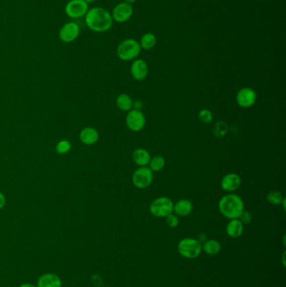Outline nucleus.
<instances>
[{
	"label": "nucleus",
	"mask_w": 286,
	"mask_h": 287,
	"mask_svg": "<svg viewBox=\"0 0 286 287\" xmlns=\"http://www.w3.org/2000/svg\"><path fill=\"white\" fill-rule=\"evenodd\" d=\"M141 51L139 42L134 39H126L118 44L117 55L122 61H131L135 59Z\"/></svg>",
	"instance_id": "obj_3"
},
{
	"label": "nucleus",
	"mask_w": 286,
	"mask_h": 287,
	"mask_svg": "<svg viewBox=\"0 0 286 287\" xmlns=\"http://www.w3.org/2000/svg\"><path fill=\"white\" fill-rule=\"evenodd\" d=\"M86 2H87V3H94V2H96V1H97V0H85Z\"/></svg>",
	"instance_id": "obj_32"
},
{
	"label": "nucleus",
	"mask_w": 286,
	"mask_h": 287,
	"mask_svg": "<svg viewBox=\"0 0 286 287\" xmlns=\"http://www.w3.org/2000/svg\"><path fill=\"white\" fill-rule=\"evenodd\" d=\"M133 102L130 95L125 93L118 95V98H116V105L119 110L124 112H129L133 109Z\"/></svg>",
	"instance_id": "obj_19"
},
{
	"label": "nucleus",
	"mask_w": 286,
	"mask_h": 287,
	"mask_svg": "<svg viewBox=\"0 0 286 287\" xmlns=\"http://www.w3.org/2000/svg\"><path fill=\"white\" fill-rule=\"evenodd\" d=\"M193 210V205L192 201L188 199H180L174 203L173 212L178 217L188 216Z\"/></svg>",
	"instance_id": "obj_16"
},
{
	"label": "nucleus",
	"mask_w": 286,
	"mask_h": 287,
	"mask_svg": "<svg viewBox=\"0 0 286 287\" xmlns=\"http://www.w3.org/2000/svg\"><path fill=\"white\" fill-rule=\"evenodd\" d=\"M237 104L243 109H248L254 106L257 101V93L251 88H243L240 89L236 95Z\"/></svg>",
	"instance_id": "obj_10"
},
{
	"label": "nucleus",
	"mask_w": 286,
	"mask_h": 287,
	"mask_svg": "<svg viewBox=\"0 0 286 287\" xmlns=\"http://www.w3.org/2000/svg\"><path fill=\"white\" fill-rule=\"evenodd\" d=\"M198 119L203 124H210L213 120V112L208 110H201L198 113Z\"/></svg>",
	"instance_id": "obj_25"
},
{
	"label": "nucleus",
	"mask_w": 286,
	"mask_h": 287,
	"mask_svg": "<svg viewBox=\"0 0 286 287\" xmlns=\"http://www.w3.org/2000/svg\"><path fill=\"white\" fill-rule=\"evenodd\" d=\"M221 249V244L215 240H207L201 245V249L208 255H218Z\"/></svg>",
	"instance_id": "obj_20"
},
{
	"label": "nucleus",
	"mask_w": 286,
	"mask_h": 287,
	"mask_svg": "<svg viewBox=\"0 0 286 287\" xmlns=\"http://www.w3.org/2000/svg\"><path fill=\"white\" fill-rule=\"evenodd\" d=\"M144 108V103L141 100L133 101V109L132 110H138V111H141Z\"/></svg>",
	"instance_id": "obj_28"
},
{
	"label": "nucleus",
	"mask_w": 286,
	"mask_h": 287,
	"mask_svg": "<svg viewBox=\"0 0 286 287\" xmlns=\"http://www.w3.org/2000/svg\"><path fill=\"white\" fill-rule=\"evenodd\" d=\"M241 177L236 173H228L221 181V189L228 193H233L241 186Z\"/></svg>",
	"instance_id": "obj_12"
},
{
	"label": "nucleus",
	"mask_w": 286,
	"mask_h": 287,
	"mask_svg": "<svg viewBox=\"0 0 286 287\" xmlns=\"http://www.w3.org/2000/svg\"><path fill=\"white\" fill-rule=\"evenodd\" d=\"M135 1L136 0H125V2H126V3H130V4H131V5H132V4H133V3L135 2Z\"/></svg>",
	"instance_id": "obj_31"
},
{
	"label": "nucleus",
	"mask_w": 286,
	"mask_h": 287,
	"mask_svg": "<svg viewBox=\"0 0 286 287\" xmlns=\"http://www.w3.org/2000/svg\"><path fill=\"white\" fill-rule=\"evenodd\" d=\"M71 144L67 139H62L59 142H57L55 147L56 152L57 154L65 155L67 154L69 151H71Z\"/></svg>",
	"instance_id": "obj_24"
},
{
	"label": "nucleus",
	"mask_w": 286,
	"mask_h": 287,
	"mask_svg": "<svg viewBox=\"0 0 286 287\" xmlns=\"http://www.w3.org/2000/svg\"><path fill=\"white\" fill-rule=\"evenodd\" d=\"M89 4L85 0H69L65 6V14L69 18H83L88 11Z\"/></svg>",
	"instance_id": "obj_7"
},
{
	"label": "nucleus",
	"mask_w": 286,
	"mask_h": 287,
	"mask_svg": "<svg viewBox=\"0 0 286 287\" xmlns=\"http://www.w3.org/2000/svg\"><path fill=\"white\" fill-rule=\"evenodd\" d=\"M62 280L53 273H46L39 278L37 287H62Z\"/></svg>",
	"instance_id": "obj_15"
},
{
	"label": "nucleus",
	"mask_w": 286,
	"mask_h": 287,
	"mask_svg": "<svg viewBox=\"0 0 286 287\" xmlns=\"http://www.w3.org/2000/svg\"><path fill=\"white\" fill-rule=\"evenodd\" d=\"M266 199L270 204L278 206V205H281L285 198L282 195V193L278 191H270L266 196Z\"/></svg>",
	"instance_id": "obj_23"
},
{
	"label": "nucleus",
	"mask_w": 286,
	"mask_h": 287,
	"mask_svg": "<svg viewBox=\"0 0 286 287\" xmlns=\"http://www.w3.org/2000/svg\"><path fill=\"white\" fill-rule=\"evenodd\" d=\"M220 213L228 219H239L244 210V202L239 195L228 193L223 196L219 203Z\"/></svg>",
	"instance_id": "obj_2"
},
{
	"label": "nucleus",
	"mask_w": 286,
	"mask_h": 287,
	"mask_svg": "<svg viewBox=\"0 0 286 287\" xmlns=\"http://www.w3.org/2000/svg\"><path fill=\"white\" fill-rule=\"evenodd\" d=\"M125 123L130 131L132 132H139L145 128L146 119L142 111L131 110L128 112Z\"/></svg>",
	"instance_id": "obj_9"
},
{
	"label": "nucleus",
	"mask_w": 286,
	"mask_h": 287,
	"mask_svg": "<svg viewBox=\"0 0 286 287\" xmlns=\"http://www.w3.org/2000/svg\"><path fill=\"white\" fill-rule=\"evenodd\" d=\"M244 230V225L240 222L239 219H231L226 227L227 234L231 238H239L242 235Z\"/></svg>",
	"instance_id": "obj_18"
},
{
	"label": "nucleus",
	"mask_w": 286,
	"mask_h": 287,
	"mask_svg": "<svg viewBox=\"0 0 286 287\" xmlns=\"http://www.w3.org/2000/svg\"><path fill=\"white\" fill-rule=\"evenodd\" d=\"M165 219H166V223L170 228H176L177 226L179 225V218L173 213L169 214L168 216L165 217Z\"/></svg>",
	"instance_id": "obj_26"
},
{
	"label": "nucleus",
	"mask_w": 286,
	"mask_h": 287,
	"mask_svg": "<svg viewBox=\"0 0 286 287\" xmlns=\"http://www.w3.org/2000/svg\"><path fill=\"white\" fill-rule=\"evenodd\" d=\"M81 34V27L75 21H69L62 25L60 29L58 36L64 43L75 42Z\"/></svg>",
	"instance_id": "obj_8"
},
{
	"label": "nucleus",
	"mask_w": 286,
	"mask_h": 287,
	"mask_svg": "<svg viewBox=\"0 0 286 287\" xmlns=\"http://www.w3.org/2000/svg\"><path fill=\"white\" fill-rule=\"evenodd\" d=\"M84 18L86 25L94 32H106L111 29L113 24L111 13L102 7H93L89 9Z\"/></svg>",
	"instance_id": "obj_1"
},
{
	"label": "nucleus",
	"mask_w": 286,
	"mask_h": 287,
	"mask_svg": "<svg viewBox=\"0 0 286 287\" xmlns=\"http://www.w3.org/2000/svg\"><path fill=\"white\" fill-rule=\"evenodd\" d=\"M132 159L133 162L135 163L139 167L148 166L151 156L150 152L144 148H138L133 151Z\"/></svg>",
	"instance_id": "obj_17"
},
{
	"label": "nucleus",
	"mask_w": 286,
	"mask_h": 287,
	"mask_svg": "<svg viewBox=\"0 0 286 287\" xmlns=\"http://www.w3.org/2000/svg\"><path fill=\"white\" fill-rule=\"evenodd\" d=\"M174 202L167 197H160L154 199L150 205V212L157 218H165L173 213Z\"/></svg>",
	"instance_id": "obj_5"
},
{
	"label": "nucleus",
	"mask_w": 286,
	"mask_h": 287,
	"mask_svg": "<svg viewBox=\"0 0 286 287\" xmlns=\"http://www.w3.org/2000/svg\"><path fill=\"white\" fill-rule=\"evenodd\" d=\"M178 252L182 257L186 259H196L201 255V243L196 239L186 238L178 243Z\"/></svg>",
	"instance_id": "obj_4"
},
{
	"label": "nucleus",
	"mask_w": 286,
	"mask_h": 287,
	"mask_svg": "<svg viewBox=\"0 0 286 287\" xmlns=\"http://www.w3.org/2000/svg\"><path fill=\"white\" fill-rule=\"evenodd\" d=\"M239 219L240 220V222H242V224H248V223H250L252 219H253V215L251 214L250 212L243 210L242 213L240 214Z\"/></svg>",
	"instance_id": "obj_27"
},
{
	"label": "nucleus",
	"mask_w": 286,
	"mask_h": 287,
	"mask_svg": "<svg viewBox=\"0 0 286 287\" xmlns=\"http://www.w3.org/2000/svg\"><path fill=\"white\" fill-rule=\"evenodd\" d=\"M165 166V160L161 155H155L151 157L148 167L151 169L152 172H159L162 171Z\"/></svg>",
	"instance_id": "obj_22"
},
{
	"label": "nucleus",
	"mask_w": 286,
	"mask_h": 287,
	"mask_svg": "<svg viewBox=\"0 0 286 287\" xmlns=\"http://www.w3.org/2000/svg\"><path fill=\"white\" fill-rule=\"evenodd\" d=\"M154 172L148 166L139 167L132 176V182L139 189L150 187L154 180Z\"/></svg>",
	"instance_id": "obj_6"
},
{
	"label": "nucleus",
	"mask_w": 286,
	"mask_h": 287,
	"mask_svg": "<svg viewBox=\"0 0 286 287\" xmlns=\"http://www.w3.org/2000/svg\"><path fill=\"white\" fill-rule=\"evenodd\" d=\"M20 287H37L35 285L29 284V283H25V284L21 285Z\"/></svg>",
	"instance_id": "obj_30"
},
{
	"label": "nucleus",
	"mask_w": 286,
	"mask_h": 287,
	"mask_svg": "<svg viewBox=\"0 0 286 287\" xmlns=\"http://www.w3.org/2000/svg\"><path fill=\"white\" fill-rule=\"evenodd\" d=\"M156 36L152 33H146L142 36L140 40V47L144 50H151L155 46L156 44Z\"/></svg>",
	"instance_id": "obj_21"
},
{
	"label": "nucleus",
	"mask_w": 286,
	"mask_h": 287,
	"mask_svg": "<svg viewBox=\"0 0 286 287\" xmlns=\"http://www.w3.org/2000/svg\"><path fill=\"white\" fill-rule=\"evenodd\" d=\"M80 139L86 145H93L98 142L99 133L92 127H86L80 132Z\"/></svg>",
	"instance_id": "obj_14"
},
{
	"label": "nucleus",
	"mask_w": 286,
	"mask_h": 287,
	"mask_svg": "<svg viewBox=\"0 0 286 287\" xmlns=\"http://www.w3.org/2000/svg\"><path fill=\"white\" fill-rule=\"evenodd\" d=\"M130 73L134 80H144L147 77L149 73L147 63H145L144 60H135L131 65Z\"/></svg>",
	"instance_id": "obj_13"
},
{
	"label": "nucleus",
	"mask_w": 286,
	"mask_h": 287,
	"mask_svg": "<svg viewBox=\"0 0 286 287\" xmlns=\"http://www.w3.org/2000/svg\"><path fill=\"white\" fill-rule=\"evenodd\" d=\"M5 201H6V199H5V197L3 195V193L0 192V210L4 207V205H5Z\"/></svg>",
	"instance_id": "obj_29"
},
{
	"label": "nucleus",
	"mask_w": 286,
	"mask_h": 287,
	"mask_svg": "<svg viewBox=\"0 0 286 287\" xmlns=\"http://www.w3.org/2000/svg\"><path fill=\"white\" fill-rule=\"evenodd\" d=\"M133 7L126 2L118 3L112 9V18L118 23H124L129 21L133 15Z\"/></svg>",
	"instance_id": "obj_11"
}]
</instances>
